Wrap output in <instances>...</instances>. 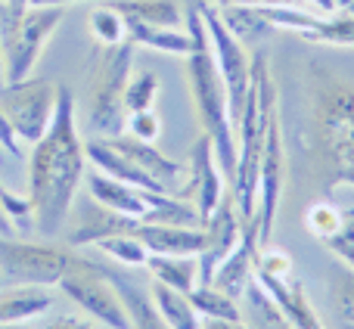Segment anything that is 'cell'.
Returning <instances> with one entry per match:
<instances>
[{"label": "cell", "instance_id": "6da1fadb", "mask_svg": "<svg viewBox=\"0 0 354 329\" xmlns=\"http://www.w3.org/2000/svg\"><path fill=\"white\" fill-rule=\"evenodd\" d=\"M84 174L87 156L75 122V97L68 87H59L53 122L28 156V202L35 214V233L44 239L59 236Z\"/></svg>", "mask_w": 354, "mask_h": 329}, {"label": "cell", "instance_id": "7a4b0ae2", "mask_svg": "<svg viewBox=\"0 0 354 329\" xmlns=\"http://www.w3.org/2000/svg\"><path fill=\"white\" fill-rule=\"evenodd\" d=\"M311 149L326 187H354V84L326 68H314L311 87Z\"/></svg>", "mask_w": 354, "mask_h": 329}, {"label": "cell", "instance_id": "3957f363", "mask_svg": "<svg viewBox=\"0 0 354 329\" xmlns=\"http://www.w3.org/2000/svg\"><path fill=\"white\" fill-rule=\"evenodd\" d=\"M252 81L245 93L243 115L236 124V174H233V202H236L239 220H252L258 208V171L261 153L268 140L270 118L277 112V87L270 78L268 53H252Z\"/></svg>", "mask_w": 354, "mask_h": 329}, {"label": "cell", "instance_id": "277c9868", "mask_svg": "<svg viewBox=\"0 0 354 329\" xmlns=\"http://www.w3.org/2000/svg\"><path fill=\"white\" fill-rule=\"evenodd\" d=\"M187 81L189 91H193L196 115H199L205 137L212 140L221 174H224V180L233 183V174H236V128L230 122L227 91L224 81H221L218 62L212 56V47L187 53Z\"/></svg>", "mask_w": 354, "mask_h": 329}, {"label": "cell", "instance_id": "5b68a950", "mask_svg": "<svg viewBox=\"0 0 354 329\" xmlns=\"http://www.w3.org/2000/svg\"><path fill=\"white\" fill-rule=\"evenodd\" d=\"M134 75V44L122 41L115 47H103L87 84V128L97 137L124 134V91Z\"/></svg>", "mask_w": 354, "mask_h": 329}, {"label": "cell", "instance_id": "8992f818", "mask_svg": "<svg viewBox=\"0 0 354 329\" xmlns=\"http://www.w3.org/2000/svg\"><path fill=\"white\" fill-rule=\"evenodd\" d=\"M56 93H59V87L53 81L31 78V75L22 81H6L0 87V112L10 118L12 131L22 143L35 147L47 134L56 112Z\"/></svg>", "mask_w": 354, "mask_h": 329}, {"label": "cell", "instance_id": "52a82bcc", "mask_svg": "<svg viewBox=\"0 0 354 329\" xmlns=\"http://www.w3.org/2000/svg\"><path fill=\"white\" fill-rule=\"evenodd\" d=\"M87 317L100 320L109 329H131L128 311H124V301L118 295V289L106 280V274L97 267V261H87V258H75L72 267L62 274V280L56 283Z\"/></svg>", "mask_w": 354, "mask_h": 329}, {"label": "cell", "instance_id": "ba28073f", "mask_svg": "<svg viewBox=\"0 0 354 329\" xmlns=\"http://www.w3.org/2000/svg\"><path fill=\"white\" fill-rule=\"evenodd\" d=\"M75 258L47 243H22L0 236V276L19 286H56Z\"/></svg>", "mask_w": 354, "mask_h": 329}, {"label": "cell", "instance_id": "9c48e42d", "mask_svg": "<svg viewBox=\"0 0 354 329\" xmlns=\"http://www.w3.org/2000/svg\"><path fill=\"white\" fill-rule=\"evenodd\" d=\"M66 19V6H28V12L22 16L19 28L6 37L3 47V66H6V81H22L31 75V68L37 66L44 47L50 44V37L56 35V28Z\"/></svg>", "mask_w": 354, "mask_h": 329}, {"label": "cell", "instance_id": "30bf717a", "mask_svg": "<svg viewBox=\"0 0 354 329\" xmlns=\"http://www.w3.org/2000/svg\"><path fill=\"white\" fill-rule=\"evenodd\" d=\"M283 183H286V153H283L280 112H274L268 128V140H264V153H261V171H258L255 220H258V245L261 249L270 243V233H274L277 208H280V199H283Z\"/></svg>", "mask_w": 354, "mask_h": 329}, {"label": "cell", "instance_id": "8fae6325", "mask_svg": "<svg viewBox=\"0 0 354 329\" xmlns=\"http://www.w3.org/2000/svg\"><path fill=\"white\" fill-rule=\"evenodd\" d=\"M274 22L277 31H292L311 44L326 47H354V16L336 12V16H314L299 6H258Z\"/></svg>", "mask_w": 354, "mask_h": 329}, {"label": "cell", "instance_id": "7c38bea8", "mask_svg": "<svg viewBox=\"0 0 354 329\" xmlns=\"http://www.w3.org/2000/svg\"><path fill=\"white\" fill-rule=\"evenodd\" d=\"M106 140H109V147L115 149V153H122L131 164H137L143 174L153 177V180L159 183L165 193L183 196V199H187L189 171H187V164H183V162L168 159V156L159 153V149H156L149 140H137V137H131L128 131H124V134H118V137H106Z\"/></svg>", "mask_w": 354, "mask_h": 329}, {"label": "cell", "instance_id": "4fadbf2b", "mask_svg": "<svg viewBox=\"0 0 354 329\" xmlns=\"http://www.w3.org/2000/svg\"><path fill=\"white\" fill-rule=\"evenodd\" d=\"M239 236H243V220H239L236 202H233V193H230L218 202L212 218L205 220V249L196 255V261H199V283H212V274L236 249Z\"/></svg>", "mask_w": 354, "mask_h": 329}, {"label": "cell", "instance_id": "5bb4252c", "mask_svg": "<svg viewBox=\"0 0 354 329\" xmlns=\"http://www.w3.org/2000/svg\"><path fill=\"white\" fill-rule=\"evenodd\" d=\"M187 193L193 196V205H196V212H199L202 224L212 218L218 202L224 199V174H221V168H218V159H214V149H212L208 137H199V140L193 143Z\"/></svg>", "mask_w": 354, "mask_h": 329}, {"label": "cell", "instance_id": "9a60e30c", "mask_svg": "<svg viewBox=\"0 0 354 329\" xmlns=\"http://www.w3.org/2000/svg\"><path fill=\"white\" fill-rule=\"evenodd\" d=\"M258 252H261V245H258V220L255 218L243 220V236H239L236 249H233L230 255L218 264V270L212 274V286L221 289L224 295H230V299L245 295L252 276H255Z\"/></svg>", "mask_w": 354, "mask_h": 329}, {"label": "cell", "instance_id": "2e32d148", "mask_svg": "<svg viewBox=\"0 0 354 329\" xmlns=\"http://www.w3.org/2000/svg\"><path fill=\"white\" fill-rule=\"evenodd\" d=\"M255 280L261 283V289L274 299V305L280 308V314L286 317L289 329H326L324 323H320L314 305L308 301L305 286H301L292 274L289 276H270V274L255 270Z\"/></svg>", "mask_w": 354, "mask_h": 329}, {"label": "cell", "instance_id": "e0dca14e", "mask_svg": "<svg viewBox=\"0 0 354 329\" xmlns=\"http://www.w3.org/2000/svg\"><path fill=\"white\" fill-rule=\"evenodd\" d=\"M97 267L106 274V280L112 283V286L118 289V295H122L124 301V311H128V320H131V329H171L165 323V317L159 314V308H156L153 295L143 292L140 286H137L134 274L131 270H122V267H112V264H100Z\"/></svg>", "mask_w": 354, "mask_h": 329}, {"label": "cell", "instance_id": "ac0fdd59", "mask_svg": "<svg viewBox=\"0 0 354 329\" xmlns=\"http://www.w3.org/2000/svg\"><path fill=\"white\" fill-rule=\"evenodd\" d=\"M53 308L50 286H12L0 292V323H28Z\"/></svg>", "mask_w": 354, "mask_h": 329}, {"label": "cell", "instance_id": "d6986e66", "mask_svg": "<svg viewBox=\"0 0 354 329\" xmlns=\"http://www.w3.org/2000/svg\"><path fill=\"white\" fill-rule=\"evenodd\" d=\"M143 267L153 274V280L165 283L177 292L189 295L199 286V261L196 255H149Z\"/></svg>", "mask_w": 354, "mask_h": 329}, {"label": "cell", "instance_id": "ffe728a7", "mask_svg": "<svg viewBox=\"0 0 354 329\" xmlns=\"http://www.w3.org/2000/svg\"><path fill=\"white\" fill-rule=\"evenodd\" d=\"M128 22L156 25V28H183V6L177 0H112Z\"/></svg>", "mask_w": 354, "mask_h": 329}, {"label": "cell", "instance_id": "44dd1931", "mask_svg": "<svg viewBox=\"0 0 354 329\" xmlns=\"http://www.w3.org/2000/svg\"><path fill=\"white\" fill-rule=\"evenodd\" d=\"M214 10H218V19L224 22V28L230 31L236 41H264V37L277 35L274 22H270L258 6L227 3V6H214Z\"/></svg>", "mask_w": 354, "mask_h": 329}, {"label": "cell", "instance_id": "7402d4cb", "mask_svg": "<svg viewBox=\"0 0 354 329\" xmlns=\"http://www.w3.org/2000/svg\"><path fill=\"white\" fill-rule=\"evenodd\" d=\"M128 22V19H124ZM128 41L134 47H149L168 56H187L193 53V41L183 28H156V25L143 22H128Z\"/></svg>", "mask_w": 354, "mask_h": 329}, {"label": "cell", "instance_id": "603a6c76", "mask_svg": "<svg viewBox=\"0 0 354 329\" xmlns=\"http://www.w3.org/2000/svg\"><path fill=\"white\" fill-rule=\"evenodd\" d=\"M149 295H153L156 308H159V314L171 329H202V317L196 314V308L189 305V299L183 292L153 280L149 283Z\"/></svg>", "mask_w": 354, "mask_h": 329}, {"label": "cell", "instance_id": "cb8c5ba5", "mask_svg": "<svg viewBox=\"0 0 354 329\" xmlns=\"http://www.w3.org/2000/svg\"><path fill=\"white\" fill-rule=\"evenodd\" d=\"M189 305L196 308L199 317H221V320H239V308L236 299L224 295L221 289H214L212 283H199L193 292L187 295Z\"/></svg>", "mask_w": 354, "mask_h": 329}, {"label": "cell", "instance_id": "d4e9b609", "mask_svg": "<svg viewBox=\"0 0 354 329\" xmlns=\"http://www.w3.org/2000/svg\"><path fill=\"white\" fill-rule=\"evenodd\" d=\"M97 249L103 252L106 258H112V261L124 264V267H143L149 258V249L137 236H131V233H118V236L100 239Z\"/></svg>", "mask_w": 354, "mask_h": 329}, {"label": "cell", "instance_id": "484cf974", "mask_svg": "<svg viewBox=\"0 0 354 329\" xmlns=\"http://www.w3.org/2000/svg\"><path fill=\"white\" fill-rule=\"evenodd\" d=\"M91 35L97 37L103 47H115V44L128 41V22L112 3L97 6L91 12Z\"/></svg>", "mask_w": 354, "mask_h": 329}, {"label": "cell", "instance_id": "4316f807", "mask_svg": "<svg viewBox=\"0 0 354 329\" xmlns=\"http://www.w3.org/2000/svg\"><path fill=\"white\" fill-rule=\"evenodd\" d=\"M330 295H333V311L342 320V326H354V267H348V264L333 267Z\"/></svg>", "mask_w": 354, "mask_h": 329}, {"label": "cell", "instance_id": "83f0119b", "mask_svg": "<svg viewBox=\"0 0 354 329\" xmlns=\"http://www.w3.org/2000/svg\"><path fill=\"white\" fill-rule=\"evenodd\" d=\"M156 93H159V78H156V72L131 75L128 91H124V112H128V115H134V112L153 109Z\"/></svg>", "mask_w": 354, "mask_h": 329}, {"label": "cell", "instance_id": "f1b7e54d", "mask_svg": "<svg viewBox=\"0 0 354 329\" xmlns=\"http://www.w3.org/2000/svg\"><path fill=\"white\" fill-rule=\"evenodd\" d=\"M305 220H308V230H311L320 243H326V239L336 236L339 227H342V208L330 205V202H314V205L308 208Z\"/></svg>", "mask_w": 354, "mask_h": 329}, {"label": "cell", "instance_id": "f546056e", "mask_svg": "<svg viewBox=\"0 0 354 329\" xmlns=\"http://www.w3.org/2000/svg\"><path fill=\"white\" fill-rule=\"evenodd\" d=\"M324 245L342 264L354 267V208H342V227H339L336 236H330Z\"/></svg>", "mask_w": 354, "mask_h": 329}, {"label": "cell", "instance_id": "4dcf8cb0", "mask_svg": "<svg viewBox=\"0 0 354 329\" xmlns=\"http://www.w3.org/2000/svg\"><path fill=\"white\" fill-rule=\"evenodd\" d=\"M124 131H128L131 137H137V140H149V143H153L156 137L162 134V122H159V115H156L153 109L134 112V115H128V122H124Z\"/></svg>", "mask_w": 354, "mask_h": 329}, {"label": "cell", "instance_id": "1f68e13d", "mask_svg": "<svg viewBox=\"0 0 354 329\" xmlns=\"http://www.w3.org/2000/svg\"><path fill=\"white\" fill-rule=\"evenodd\" d=\"M0 149H3V156H12V159H25L22 153V140L16 137V131H12L10 118L0 112Z\"/></svg>", "mask_w": 354, "mask_h": 329}, {"label": "cell", "instance_id": "d6a6232c", "mask_svg": "<svg viewBox=\"0 0 354 329\" xmlns=\"http://www.w3.org/2000/svg\"><path fill=\"white\" fill-rule=\"evenodd\" d=\"M214 6H227V3H245V6H305V0H205Z\"/></svg>", "mask_w": 354, "mask_h": 329}, {"label": "cell", "instance_id": "836d02e7", "mask_svg": "<svg viewBox=\"0 0 354 329\" xmlns=\"http://www.w3.org/2000/svg\"><path fill=\"white\" fill-rule=\"evenodd\" d=\"M44 329H93V326L81 317H56V320H50Z\"/></svg>", "mask_w": 354, "mask_h": 329}, {"label": "cell", "instance_id": "e575fe53", "mask_svg": "<svg viewBox=\"0 0 354 329\" xmlns=\"http://www.w3.org/2000/svg\"><path fill=\"white\" fill-rule=\"evenodd\" d=\"M202 329H252L243 320H221V317H202Z\"/></svg>", "mask_w": 354, "mask_h": 329}, {"label": "cell", "instance_id": "d590c367", "mask_svg": "<svg viewBox=\"0 0 354 329\" xmlns=\"http://www.w3.org/2000/svg\"><path fill=\"white\" fill-rule=\"evenodd\" d=\"M305 6H314L320 12H336V0H305Z\"/></svg>", "mask_w": 354, "mask_h": 329}, {"label": "cell", "instance_id": "8d00e7d4", "mask_svg": "<svg viewBox=\"0 0 354 329\" xmlns=\"http://www.w3.org/2000/svg\"><path fill=\"white\" fill-rule=\"evenodd\" d=\"M81 0H28V6H72Z\"/></svg>", "mask_w": 354, "mask_h": 329}, {"label": "cell", "instance_id": "74e56055", "mask_svg": "<svg viewBox=\"0 0 354 329\" xmlns=\"http://www.w3.org/2000/svg\"><path fill=\"white\" fill-rule=\"evenodd\" d=\"M16 233V227H12V220L6 218V212L0 208V236H12Z\"/></svg>", "mask_w": 354, "mask_h": 329}, {"label": "cell", "instance_id": "f35d334b", "mask_svg": "<svg viewBox=\"0 0 354 329\" xmlns=\"http://www.w3.org/2000/svg\"><path fill=\"white\" fill-rule=\"evenodd\" d=\"M354 6V0H336V12H348Z\"/></svg>", "mask_w": 354, "mask_h": 329}, {"label": "cell", "instance_id": "ab89813d", "mask_svg": "<svg viewBox=\"0 0 354 329\" xmlns=\"http://www.w3.org/2000/svg\"><path fill=\"white\" fill-rule=\"evenodd\" d=\"M6 84V66H3V47H0V87Z\"/></svg>", "mask_w": 354, "mask_h": 329}, {"label": "cell", "instance_id": "60d3db41", "mask_svg": "<svg viewBox=\"0 0 354 329\" xmlns=\"http://www.w3.org/2000/svg\"><path fill=\"white\" fill-rule=\"evenodd\" d=\"M0 329H28L25 323H0Z\"/></svg>", "mask_w": 354, "mask_h": 329}, {"label": "cell", "instance_id": "b9f144b4", "mask_svg": "<svg viewBox=\"0 0 354 329\" xmlns=\"http://www.w3.org/2000/svg\"><path fill=\"white\" fill-rule=\"evenodd\" d=\"M3 3H22V6H28V0H3Z\"/></svg>", "mask_w": 354, "mask_h": 329}, {"label": "cell", "instance_id": "7bdbcfd3", "mask_svg": "<svg viewBox=\"0 0 354 329\" xmlns=\"http://www.w3.org/2000/svg\"><path fill=\"white\" fill-rule=\"evenodd\" d=\"M348 16H354V6H351V10H348Z\"/></svg>", "mask_w": 354, "mask_h": 329}, {"label": "cell", "instance_id": "ee69618b", "mask_svg": "<svg viewBox=\"0 0 354 329\" xmlns=\"http://www.w3.org/2000/svg\"><path fill=\"white\" fill-rule=\"evenodd\" d=\"M0 162H3V149H0Z\"/></svg>", "mask_w": 354, "mask_h": 329}, {"label": "cell", "instance_id": "f6af8a7d", "mask_svg": "<svg viewBox=\"0 0 354 329\" xmlns=\"http://www.w3.org/2000/svg\"><path fill=\"white\" fill-rule=\"evenodd\" d=\"M345 329H354V326H345Z\"/></svg>", "mask_w": 354, "mask_h": 329}]
</instances>
